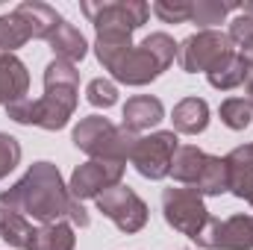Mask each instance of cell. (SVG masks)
<instances>
[{
	"instance_id": "7a4b0ae2",
	"label": "cell",
	"mask_w": 253,
	"mask_h": 250,
	"mask_svg": "<svg viewBox=\"0 0 253 250\" xmlns=\"http://www.w3.org/2000/svg\"><path fill=\"white\" fill-rule=\"evenodd\" d=\"M80 100V71L65 59H53L44 68V97H21L6 106V115L15 124L42 126V129H62Z\"/></svg>"
},
{
	"instance_id": "83f0119b",
	"label": "cell",
	"mask_w": 253,
	"mask_h": 250,
	"mask_svg": "<svg viewBox=\"0 0 253 250\" xmlns=\"http://www.w3.org/2000/svg\"><path fill=\"white\" fill-rule=\"evenodd\" d=\"M85 100L91 106H97V109H109V106L118 103V88L109 80H91L85 85Z\"/></svg>"
},
{
	"instance_id": "52a82bcc",
	"label": "cell",
	"mask_w": 253,
	"mask_h": 250,
	"mask_svg": "<svg viewBox=\"0 0 253 250\" xmlns=\"http://www.w3.org/2000/svg\"><path fill=\"white\" fill-rule=\"evenodd\" d=\"M162 215H165L168 227H174L177 233H183L189 239H194L209 221L203 194H197L194 188H165L162 191Z\"/></svg>"
},
{
	"instance_id": "cb8c5ba5",
	"label": "cell",
	"mask_w": 253,
	"mask_h": 250,
	"mask_svg": "<svg viewBox=\"0 0 253 250\" xmlns=\"http://www.w3.org/2000/svg\"><path fill=\"white\" fill-rule=\"evenodd\" d=\"M230 12H242V3H218V0H197L191 3V21L203 30L212 24H221Z\"/></svg>"
},
{
	"instance_id": "5b68a950",
	"label": "cell",
	"mask_w": 253,
	"mask_h": 250,
	"mask_svg": "<svg viewBox=\"0 0 253 250\" xmlns=\"http://www.w3.org/2000/svg\"><path fill=\"white\" fill-rule=\"evenodd\" d=\"M233 50L236 47H233L230 36L215 33V30H200V33L189 36L177 47V59H180V68L186 74H209L215 65L224 62Z\"/></svg>"
},
{
	"instance_id": "484cf974",
	"label": "cell",
	"mask_w": 253,
	"mask_h": 250,
	"mask_svg": "<svg viewBox=\"0 0 253 250\" xmlns=\"http://www.w3.org/2000/svg\"><path fill=\"white\" fill-rule=\"evenodd\" d=\"M230 42H233L236 50L245 56V62L251 68V77H253V18L251 15H239V18L230 24Z\"/></svg>"
},
{
	"instance_id": "4316f807",
	"label": "cell",
	"mask_w": 253,
	"mask_h": 250,
	"mask_svg": "<svg viewBox=\"0 0 253 250\" xmlns=\"http://www.w3.org/2000/svg\"><path fill=\"white\" fill-rule=\"evenodd\" d=\"M221 124L230 126V129H248L253 121V109L248 106L245 97H230L221 103Z\"/></svg>"
},
{
	"instance_id": "1f68e13d",
	"label": "cell",
	"mask_w": 253,
	"mask_h": 250,
	"mask_svg": "<svg viewBox=\"0 0 253 250\" xmlns=\"http://www.w3.org/2000/svg\"><path fill=\"white\" fill-rule=\"evenodd\" d=\"M242 12L245 15H253V3H242Z\"/></svg>"
},
{
	"instance_id": "7c38bea8",
	"label": "cell",
	"mask_w": 253,
	"mask_h": 250,
	"mask_svg": "<svg viewBox=\"0 0 253 250\" xmlns=\"http://www.w3.org/2000/svg\"><path fill=\"white\" fill-rule=\"evenodd\" d=\"M33 233H36L33 221L18 209V203L12 200V194L3 191V194H0V239H3L6 245H12V248L27 250Z\"/></svg>"
},
{
	"instance_id": "4dcf8cb0",
	"label": "cell",
	"mask_w": 253,
	"mask_h": 250,
	"mask_svg": "<svg viewBox=\"0 0 253 250\" xmlns=\"http://www.w3.org/2000/svg\"><path fill=\"white\" fill-rule=\"evenodd\" d=\"M245 100H248V106L253 109V77L248 80V97H245Z\"/></svg>"
},
{
	"instance_id": "8992f818",
	"label": "cell",
	"mask_w": 253,
	"mask_h": 250,
	"mask_svg": "<svg viewBox=\"0 0 253 250\" xmlns=\"http://www.w3.org/2000/svg\"><path fill=\"white\" fill-rule=\"evenodd\" d=\"M177 132L174 129H159L150 135H138L129 162L135 165V171L147 180H165L171 174V159L177 153Z\"/></svg>"
},
{
	"instance_id": "4fadbf2b",
	"label": "cell",
	"mask_w": 253,
	"mask_h": 250,
	"mask_svg": "<svg viewBox=\"0 0 253 250\" xmlns=\"http://www.w3.org/2000/svg\"><path fill=\"white\" fill-rule=\"evenodd\" d=\"M162 118H165V106H162V100H159V97L135 94V97H129V100H126L121 126L138 135V132H144V129L156 126Z\"/></svg>"
},
{
	"instance_id": "9a60e30c",
	"label": "cell",
	"mask_w": 253,
	"mask_h": 250,
	"mask_svg": "<svg viewBox=\"0 0 253 250\" xmlns=\"http://www.w3.org/2000/svg\"><path fill=\"white\" fill-rule=\"evenodd\" d=\"M224 159H227V168H230V191L253 206V141L236 147Z\"/></svg>"
},
{
	"instance_id": "ba28073f",
	"label": "cell",
	"mask_w": 253,
	"mask_h": 250,
	"mask_svg": "<svg viewBox=\"0 0 253 250\" xmlns=\"http://www.w3.org/2000/svg\"><path fill=\"white\" fill-rule=\"evenodd\" d=\"M83 12L97 33H135L147 21L150 6L141 0H112V3H83Z\"/></svg>"
},
{
	"instance_id": "f546056e",
	"label": "cell",
	"mask_w": 253,
	"mask_h": 250,
	"mask_svg": "<svg viewBox=\"0 0 253 250\" xmlns=\"http://www.w3.org/2000/svg\"><path fill=\"white\" fill-rule=\"evenodd\" d=\"M18 162H21V144H18V138L9 135V132H0V180L9 171H15Z\"/></svg>"
},
{
	"instance_id": "30bf717a",
	"label": "cell",
	"mask_w": 253,
	"mask_h": 250,
	"mask_svg": "<svg viewBox=\"0 0 253 250\" xmlns=\"http://www.w3.org/2000/svg\"><path fill=\"white\" fill-rule=\"evenodd\" d=\"M194 242L206 250H253V215L209 218Z\"/></svg>"
},
{
	"instance_id": "ffe728a7",
	"label": "cell",
	"mask_w": 253,
	"mask_h": 250,
	"mask_svg": "<svg viewBox=\"0 0 253 250\" xmlns=\"http://www.w3.org/2000/svg\"><path fill=\"white\" fill-rule=\"evenodd\" d=\"M132 47H135L132 44V33H97V39H94L97 62L103 65L109 74L118 68V62L124 59Z\"/></svg>"
},
{
	"instance_id": "ac0fdd59",
	"label": "cell",
	"mask_w": 253,
	"mask_h": 250,
	"mask_svg": "<svg viewBox=\"0 0 253 250\" xmlns=\"http://www.w3.org/2000/svg\"><path fill=\"white\" fill-rule=\"evenodd\" d=\"M171 121H174V132H183V135H197L209 126V106L206 100L200 97H183L174 112H171Z\"/></svg>"
},
{
	"instance_id": "7402d4cb",
	"label": "cell",
	"mask_w": 253,
	"mask_h": 250,
	"mask_svg": "<svg viewBox=\"0 0 253 250\" xmlns=\"http://www.w3.org/2000/svg\"><path fill=\"white\" fill-rule=\"evenodd\" d=\"M74 245H77L74 227L68 221H56V224H39L27 250H74Z\"/></svg>"
},
{
	"instance_id": "2e32d148",
	"label": "cell",
	"mask_w": 253,
	"mask_h": 250,
	"mask_svg": "<svg viewBox=\"0 0 253 250\" xmlns=\"http://www.w3.org/2000/svg\"><path fill=\"white\" fill-rule=\"evenodd\" d=\"M47 44H50V50H53V59H65V62H83L85 59V53H88V42H85V36L74 27V24H68L62 18V24L47 36Z\"/></svg>"
},
{
	"instance_id": "9c48e42d",
	"label": "cell",
	"mask_w": 253,
	"mask_h": 250,
	"mask_svg": "<svg viewBox=\"0 0 253 250\" xmlns=\"http://www.w3.org/2000/svg\"><path fill=\"white\" fill-rule=\"evenodd\" d=\"M97 200V209L121 230V233H138L147 224V203L132 191L129 186H112L106 188Z\"/></svg>"
},
{
	"instance_id": "d4e9b609",
	"label": "cell",
	"mask_w": 253,
	"mask_h": 250,
	"mask_svg": "<svg viewBox=\"0 0 253 250\" xmlns=\"http://www.w3.org/2000/svg\"><path fill=\"white\" fill-rule=\"evenodd\" d=\"M30 39H33V36H30L27 24H24L15 12L0 15V53H15V50L24 47Z\"/></svg>"
},
{
	"instance_id": "8fae6325",
	"label": "cell",
	"mask_w": 253,
	"mask_h": 250,
	"mask_svg": "<svg viewBox=\"0 0 253 250\" xmlns=\"http://www.w3.org/2000/svg\"><path fill=\"white\" fill-rule=\"evenodd\" d=\"M124 162H109V159H88L83 162L74 174H71V183L68 191L74 200H91V197H100L106 188L118 186L121 177H124Z\"/></svg>"
},
{
	"instance_id": "5bb4252c",
	"label": "cell",
	"mask_w": 253,
	"mask_h": 250,
	"mask_svg": "<svg viewBox=\"0 0 253 250\" xmlns=\"http://www.w3.org/2000/svg\"><path fill=\"white\" fill-rule=\"evenodd\" d=\"M27 88H30L27 65L15 53H0V103L9 106V103L27 97Z\"/></svg>"
},
{
	"instance_id": "277c9868",
	"label": "cell",
	"mask_w": 253,
	"mask_h": 250,
	"mask_svg": "<svg viewBox=\"0 0 253 250\" xmlns=\"http://www.w3.org/2000/svg\"><path fill=\"white\" fill-rule=\"evenodd\" d=\"M71 138L91 159H109V162H126L132 147H135V141H138L135 132H129L124 126H115L103 115L83 118L80 124L74 126Z\"/></svg>"
},
{
	"instance_id": "f1b7e54d",
	"label": "cell",
	"mask_w": 253,
	"mask_h": 250,
	"mask_svg": "<svg viewBox=\"0 0 253 250\" xmlns=\"http://www.w3.org/2000/svg\"><path fill=\"white\" fill-rule=\"evenodd\" d=\"M153 12L165 24H186L191 21V3L189 0H156Z\"/></svg>"
},
{
	"instance_id": "e0dca14e",
	"label": "cell",
	"mask_w": 253,
	"mask_h": 250,
	"mask_svg": "<svg viewBox=\"0 0 253 250\" xmlns=\"http://www.w3.org/2000/svg\"><path fill=\"white\" fill-rule=\"evenodd\" d=\"M15 15L27 24V30H30L33 39H44V42H47V36L62 24V15H59L53 6L39 3V0H27V3H21V6H15Z\"/></svg>"
},
{
	"instance_id": "603a6c76",
	"label": "cell",
	"mask_w": 253,
	"mask_h": 250,
	"mask_svg": "<svg viewBox=\"0 0 253 250\" xmlns=\"http://www.w3.org/2000/svg\"><path fill=\"white\" fill-rule=\"evenodd\" d=\"M197 194H209V197H218V194H227L230 191V168H227V159L221 156H206V165L194 183Z\"/></svg>"
},
{
	"instance_id": "6da1fadb",
	"label": "cell",
	"mask_w": 253,
	"mask_h": 250,
	"mask_svg": "<svg viewBox=\"0 0 253 250\" xmlns=\"http://www.w3.org/2000/svg\"><path fill=\"white\" fill-rule=\"evenodd\" d=\"M9 194L18 203V209L39 224L68 221L74 227H88V221H91L88 212L83 209V203L71 197L68 186L62 183V174L53 162L30 165V171L9 188Z\"/></svg>"
},
{
	"instance_id": "d6986e66",
	"label": "cell",
	"mask_w": 253,
	"mask_h": 250,
	"mask_svg": "<svg viewBox=\"0 0 253 250\" xmlns=\"http://www.w3.org/2000/svg\"><path fill=\"white\" fill-rule=\"evenodd\" d=\"M206 80H209L212 88H218V91H230V88L248 85V80H251V68H248L245 56H242L239 50H233L224 62L215 65V68L206 74Z\"/></svg>"
},
{
	"instance_id": "44dd1931",
	"label": "cell",
	"mask_w": 253,
	"mask_h": 250,
	"mask_svg": "<svg viewBox=\"0 0 253 250\" xmlns=\"http://www.w3.org/2000/svg\"><path fill=\"white\" fill-rule=\"evenodd\" d=\"M206 156H209V153H203V150L194 147V144L177 147V153H174V159H171V177H174L177 183H183V186L194 188L200 171H203V165H206Z\"/></svg>"
},
{
	"instance_id": "3957f363",
	"label": "cell",
	"mask_w": 253,
	"mask_h": 250,
	"mask_svg": "<svg viewBox=\"0 0 253 250\" xmlns=\"http://www.w3.org/2000/svg\"><path fill=\"white\" fill-rule=\"evenodd\" d=\"M177 59V44L168 33H150L141 44H135L118 68L112 71V77L124 85H147L153 83L162 71H168L171 62Z\"/></svg>"
}]
</instances>
